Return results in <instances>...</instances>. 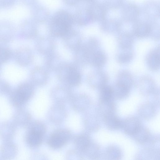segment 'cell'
<instances>
[{"instance_id": "obj_1", "label": "cell", "mask_w": 160, "mask_h": 160, "mask_svg": "<svg viewBox=\"0 0 160 160\" xmlns=\"http://www.w3.org/2000/svg\"><path fill=\"white\" fill-rule=\"evenodd\" d=\"M72 18L68 12L60 10L52 17L50 24V30L54 35L63 36L70 31L73 24Z\"/></svg>"}, {"instance_id": "obj_2", "label": "cell", "mask_w": 160, "mask_h": 160, "mask_svg": "<svg viewBox=\"0 0 160 160\" xmlns=\"http://www.w3.org/2000/svg\"><path fill=\"white\" fill-rule=\"evenodd\" d=\"M139 118L134 116H130L122 120V128L125 133L133 136L142 127Z\"/></svg>"}, {"instance_id": "obj_3", "label": "cell", "mask_w": 160, "mask_h": 160, "mask_svg": "<svg viewBox=\"0 0 160 160\" xmlns=\"http://www.w3.org/2000/svg\"><path fill=\"white\" fill-rule=\"evenodd\" d=\"M70 138V134L67 132L63 131H57L50 136L48 142L51 147L58 148L65 144Z\"/></svg>"}, {"instance_id": "obj_4", "label": "cell", "mask_w": 160, "mask_h": 160, "mask_svg": "<svg viewBox=\"0 0 160 160\" xmlns=\"http://www.w3.org/2000/svg\"><path fill=\"white\" fill-rule=\"evenodd\" d=\"M138 86L140 93L144 96L150 95L157 88L154 80L146 76L140 78Z\"/></svg>"}, {"instance_id": "obj_5", "label": "cell", "mask_w": 160, "mask_h": 160, "mask_svg": "<svg viewBox=\"0 0 160 160\" xmlns=\"http://www.w3.org/2000/svg\"><path fill=\"white\" fill-rule=\"evenodd\" d=\"M157 106L148 102L141 104L139 107L138 112L139 115L145 120H150L153 118L157 113Z\"/></svg>"}, {"instance_id": "obj_6", "label": "cell", "mask_w": 160, "mask_h": 160, "mask_svg": "<svg viewBox=\"0 0 160 160\" xmlns=\"http://www.w3.org/2000/svg\"><path fill=\"white\" fill-rule=\"evenodd\" d=\"M43 132L40 129L34 128L28 133L26 140L28 144L32 147L40 145L43 140Z\"/></svg>"}, {"instance_id": "obj_7", "label": "cell", "mask_w": 160, "mask_h": 160, "mask_svg": "<svg viewBox=\"0 0 160 160\" xmlns=\"http://www.w3.org/2000/svg\"><path fill=\"white\" fill-rule=\"evenodd\" d=\"M31 93V89L29 86H22L13 93L12 99L17 104H22L29 98Z\"/></svg>"}, {"instance_id": "obj_8", "label": "cell", "mask_w": 160, "mask_h": 160, "mask_svg": "<svg viewBox=\"0 0 160 160\" xmlns=\"http://www.w3.org/2000/svg\"><path fill=\"white\" fill-rule=\"evenodd\" d=\"M102 118L105 126L108 129L116 130L122 128V120L115 113L108 114Z\"/></svg>"}, {"instance_id": "obj_9", "label": "cell", "mask_w": 160, "mask_h": 160, "mask_svg": "<svg viewBox=\"0 0 160 160\" xmlns=\"http://www.w3.org/2000/svg\"><path fill=\"white\" fill-rule=\"evenodd\" d=\"M116 82L131 89L134 84L132 75L128 71H122L118 74Z\"/></svg>"}, {"instance_id": "obj_10", "label": "cell", "mask_w": 160, "mask_h": 160, "mask_svg": "<svg viewBox=\"0 0 160 160\" xmlns=\"http://www.w3.org/2000/svg\"><path fill=\"white\" fill-rule=\"evenodd\" d=\"M14 29L9 23H0V40L7 42L11 40L14 34Z\"/></svg>"}, {"instance_id": "obj_11", "label": "cell", "mask_w": 160, "mask_h": 160, "mask_svg": "<svg viewBox=\"0 0 160 160\" xmlns=\"http://www.w3.org/2000/svg\"><path fill=\"white\" fill-rule=\"evenodd\" d=\"M112 87L113 99L118 100L123 99L129 94L130 89L116 82Z\"/></svg>"}, {"instance_id": "obj_12", "label": "cell", "mask_w": 160, "mask_h": 160, "mask_svg": "<svg viewBox=\"0 0 160 160\" xmlns=\"http://www.w3.org/2000/svg\"><path fill=\"white\" fill-rule=\"evenodd\" d=\"M99 107L102 117L109 114L115 113L117 108L113 99L105 102H99Z\"/></svg>"}, {"instance_id": "obj_13", "label": "cell", "mask_w": 160, "mask_h": 160, "mask_svg": "<svg viewBox=\"0 0 160 160\" xmlns=\"http://www.w3.org/2000/svg\"><path fill=\"white\" fill-rule=\"evenodd\" d=\"M159 50H156L150 54L147 59V64L149 68L152 71H156L159 69Z\"/></svg>"}, {"instance_id": "obj_14", "label": "cell", "mask_w": 160, "mask_h": 160, "mask_svg": "<svg viewBox=\"0 0 160 160\" xmlns=\"http://www.w3.org/2000/svg\"><path fill=\"white\" fill-rule=\"evenodd\" d=\"M99 89V99L100 102L107 101L113 99L112 88L111 86L106 85Z\"/></svg>"}, {"instance_id": "obj_15", "label": "cell", "mask_w": 160, "mask_h": 160, "mask_svg": "<svg viewBox=\"0 0 160 160\" xmlns=\"http://www.w3.org/2000/svg\"><path fill=\"white\" fill-rule=\"evenodd\" d=\"M151 135L149 130L142 126L133 137L138 142L143 144L148 140L151 136Z\"/></svg>"}, {"instance_id": "obj_16", "label": "cell", "mask_w": 160, "mask_h": 160, "mask_svg": "<svg viewBox=\"0 0 160 160\" xmlns=\"http://www.w3.org/2000/svg\"><path fill=\"white\" fill-rule=\"evenodd\" d=\"M67 78L70 84L72 85H76L78 84L79 82L80 76L76 70L71 68L68 71Z\"/></svg>"}, {"instance_id": "obj_17", "label": "cell", "mask_w": 160, "mask_h": 160, "mask_svg": "<svg viewBox=\"0 0 160 160\" xmlns=\"http://www.w3.org/2000/svg\"><path fill=\"white\" fill-rule=\"evenodd\" d=\"M12 52L10 49L7 47L0 45V63L5 62L11 57Z\"/></svg>"}, {"instance_id": "obj_18", "label": "cell", "mask_w": 160, "mask_h": 160, "mask_svg": "<svg viewBox=\"0 0 160 160\" xmlns=\"http://www.w3.org/2000/svg\"><path fill=\"white\" fill-rule=\"evenodd\" d=\"M90 142L89 138L86 135H83L79 137L76 140L77 145L82 149L87 148L89 145Z\"/></svg>"}, {"instance_id": "obj_19", "label": "cell", "mask_w": 160, "mask_h": 160, "mask_svg": "<svg viewBox=\"0 0 160 160\" xmlns=\"http://www.w3.org/2000/svg\"><path fill=\"white\" fill-rule=\"evenodd\" d=\"M159 90L156 88L150 96H151V101H150L156 106L159 105Z\"/></svg>"}, {"instance_id": "obj_20", "label": "cell", "mask_w": 160, "mask_h": 160, "mask_svg": "<svg viewBox=\"0 0 160 160\" xmlns=\"http://www.w3.org/2000/svg\"><path fill=\"white\" fill-rule=\"evenodd\" d=\"M137 35L140 36L145 35L149 33V27L145 24H141L137 29Z\"/></svg>"}]
</instances>
